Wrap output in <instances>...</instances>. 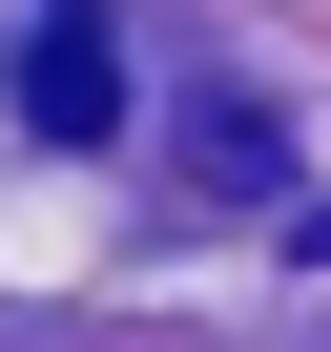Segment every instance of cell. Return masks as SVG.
I'll return each instance as SVG.
<instances>
[{
    "instance_id": "1",
    "label": "cell",
    "mask_w": 331,
    "mask_h": 352,
    "mask_svg": "<svg viewBox=\"0 0 331 352\" xmlns=\"http://www.w3.org/2000/svg\"><path fill=\"white\" fill-rule=\"evenodd\" d=\"M21 124L42 145H104L124 124V21H104V0H42V21H21Z\"/></svg>"
}]
</instances>
